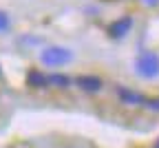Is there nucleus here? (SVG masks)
<instances>
[{"label": "nucleus", "instance_id": "1a4fd4ad", "mask_svg": "<svg viewBox=\"0 0 159 148\" xmlns=\"http://www.w3.org/2000/svg\"><path fill=\"white\" fill-rule=\"evenodd\" d=\"M142 106H146V109H150V111H159V97H157V99H144Z\"/></svg>", "mask_w": 159, "mask_h": 148}, {"label": "nucleus", "instance_id": "0eeeda50", "mask_svg": "<svg viewBox=\"0 0 159 148\" xmlns=\"http://www.w3.org/2000/svg\"><path fill=\"white\" fill-rule=\"evenodd\" d=\"M47 80H49V86H55V89H69L71 86V77L64 73H51V75H47Z\"/></svg>", "mask_w": 159, "mask_h": 148}, {"label": "nucleus", "instance_id": "9d476101", "mask_svg": "<svg viewBox=\"0 0 159 148\" xmlns=\"http://www.w3.org/2000/svg\"><path fill=\"white\" fill-rule=\"evenodd\" d=\"M144 2H146V5H157L159 0H144Z\"/></svg>", "mask_w": 159, "mask_h": 148}, {"label": "nucleus", "instance_id": "7ed1b4c3", "mask_svg": "<svg viewBox=\"0 0 159 148\" xmlns=\"http://www.w3.org/2000/svg\"><path fill=\"white\" fill-rule=\"evenodd\" d=\"M115 93H117L119 102H122V104H128V106H139V104H144V99H146L142 93H137V91H133V89H126V86H117Z\"/></svg>", "mask_w": 159, "mask_h": 148}, {"label": "nucleus", "instance_id": "9b49d317", "mask_svg": "<svg viewBox=\"0 0 159 148\" xmlns=\"http://www.w3.org/2000/svg\"><path fill=\"white\" fill-rule=\"evenodd\" d=\"M155 148H159V139H157V144H155Z\"/></svg>", "mask_w": 159, "mask_h": 148}, {"label": "nucleus", "instance_id": "f257e3e1", "mask_svg": "<svg viewBox=\"0 0 159 148\" xmlns=\"http://www.w3.org/2000/svg\"><path fill=\"white\" fill-rule=\"evenodd\" d=\"M135 73L144 80L159 77V55L155 51H139L135 58Z\"/></svg>", "mask_w": 159, "mask_h": 148}, {"label": "nucleus", "instance_id": "f03ea898", "mask_svg": "<svg viewBox=\"0 0 159 148\" xmlns=\"http://www.w3.org/2000/svg\"><path fill=\"white\" fill-rule=\"evenodd\" d=\"M73 60V51L66 47H47L40 53V62L44 67H64Z\"/></svg>", "mask_w": 159, "mask_h": 148}, {"label": "nucleus", "instance_id": "423d86ee", "mask_svg": "<svg viewBox=\"0 0 159 148\" xmlns=\"http://www.w3.org/2000/svg\"><path fill=\"white\" fill-rule=\"evenodd\" d=\"M27 84H29L31 89H44V86H49V80H47V75H44L42 71L31 69V71L27 73Z\"/></svg>", "mask_w": 159, "mask_h": 148}, {"label": "nucleus", "instance_id": "39448f33", "mask_svg": "<svg viewBox=\"0 0 159 148\" xmlns=\"http://www.w3.org/2000/svg\"><path fill=\"white\" fill-rule=\"evenodd\" d=\"M130 27H133V18H130V16H124V18L115 20V22H111L108 33H111V38L119 40V38H124V35L130 31Z\"/></svg>", "mask_w": 159, "mask_h": 148}, {"label": "nucleus", "instance_id": "6e6552de", "mask_svg": "<svg viewBox=\"0 0 159 148\" xmlns=\"http://www.w3.org/2000/svg\"><path fill=\"white\" fill-rule=\"evenodd\" d=\"M9 25H11V20H9V16H7L5 11H0V33H5V31L9 29Z\"/></svg>", "mask_w": 159, "mask_h": 148}, {"label": "nucleus", "instance_id": "20e7f679", "mask_svg": "<svg viewBox=\"0 0 159 148\" xmlns=\"http://www.w3.org/2000/svg\"><path fill=\"white\" fill-rule=\"evenodd\" d=\"M75 84H77V89H82L86 93H97V91H102V80H99L97 75H77L75 77Z\"/></svg>", "mask_w": 159, "mask_h": 148}]
</instances>
